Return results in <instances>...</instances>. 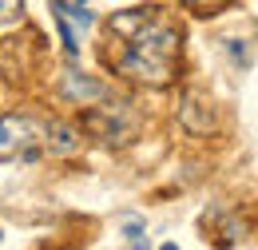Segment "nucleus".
Wrapping results in <instances>:
<instances>
[{
  "mask_svg": "<svg viewBox=\"0 0 258 250\" xmlns=\"http://www.w3.org/2000/svg\"><path fill=\"white\" fill-rule=\"evenodd\" d=\"M107 32L115 36L119 52L111 56L115 72H123L135 84H151L167 88L179 72V28L171 24V16L159 8H123L111 12Z\"/></svg>",
  "mask_w": 258,
  "mask_h": 250,
  "instance_id": "nucleus-1",
  "label": "nucleus"
},
{
  "mask_svg": "<svg viewBox=\"0 0 258 250\" xmlns=\"http://www.w3.org/2000/svg\"><path fill=\"white\" fill-rule=\"evenodd\" d=\"M84 127L96 135V139H103V143H127L131 139V131L135 127L123 119V107H92L88 115H84Z\"/></svg>",
  "mask_w": 258,
  "mask_h": 250,
  "instance_id": "nucleus-2",
  "label": "nucleus"
},
{
  "mask_svg": "<svg viewBox=\"0 0 258 250\" xmlns=\"http://www.w3.org/2000/svg\"><path fill=\"white\" fill-rule=\"evenodd\" d=\"M36 139V123L24 119V115H4L0 119V159L16 155L20 147H28Z\"/></svg>",
  "mask_w": 258,
  "mask_h": 250,
  "instance_id": "nucleus-3",
  "label": "nucleus"
},
{
  "mask_svg": "<svg viewBox=\"0 0 258 250\" xmlns=\"http://www.w3.org/2000/svg\"><path fill=\"white\" fill-rule=\"evenodd\" d=\"M60 92L68 99H76V103H99V99H107V88L99 84L96 76H84V72H64L60 76Z\"/></svg>",
  "mask_w": 258,
  "mask_h": 250,
  "instance_id": "nucleus-4",
  "label": "nucleus"
},
{
  "mask_svg": "<svg viewBox=\"0 0 258 250\" xmlns=\"http://www.w3.org/2000/svg\"><path fill=\"white\" fill-rule=\"evenodd\" d=\"M203 107H207V103H203L199 95H187V99H183V111H179V119H183V127H187V131H195V135H207V131H211V123H215L211 115H207V119L199 115Z\"/></svg>",
  "mask_w": 258,
  "mask_h": 250,
  "instance_id": "nucleus-5",
  "label": "nucleus"
},
{
  "mask_svg": "<svg viewBox=\"0 0 258 250\" xmlns=\"http://www.w3.org/2000/svg\"><path fill=\"white\" fill-rule=\"evenodd\" d=\"M48 151H56V155L80 151V135H76L68 123H52V127H48Z\"/></svg>",
  "mask_w": 258,
  "mask_h": 250,
  "instance_id": "nucleus-6",
  "label": "nucleus"
},
{
  "mask_svg": "<svg viewBox=\"0 0 258 250\" xmlns=\"http://www.w3.org/2000/svg\"><path fill=\"white\" fill-rule=\"evenodd\" d=\"M52 12H56V16H64L68 24H76V28H92V12H88L84 4H68V0H52Z\"/></svg>",
  "mask_w": 258,
  "mask_h": 250,
  "instance_id": "nucleus-7",
  "label": "nucleus"
},
{
  "mask_svg": "<svg viewBox=\"0 0 258 250\" xmlns=\"http://www.w3.org/2000/svg\"><path fill=\"white\" fill-rule=\"evenodd\" d=\"M52 20H56V32H60V40H64L68 56H76V52H80V44H76V28H72V24H68L64 16H56V12H52Z\"/></svg>",
  "mask_w": 258,
  "mask_h": 250,
  "instance_id": "nucleus-8",
  "label": "nucleus"
},
{
  "mask_svg": "<svg viewBox=\"0 0 258 250\" xmlns=\"http://www.w3.org/2000/svg\"><path fill=\"white\" fill-rule=\"evenodd\" d=\"M183 4H187L191 12H199V16H215V12H219V8H226L230 0H183Z\"/></svg>",
  "mask_w": 258,
  "mask_h": 250,
  "instance_id": "nucleus-9",
  "label": "nucleus"
},
{
  "mask_svg": "<svg viewBox=\"0 0 258 250\" xmlns=\"http://www.w3.org/2000/svg\"><path fill=\"white\" fill-rule=\"evenodd\" d=\"M226 48H230V56H234V64L238 68H250V48H246V40H226Z\"/></svg>",
  "mask_w": 258,
  "mask_h": 250,
  "instance_id": "nucleus-10",
  "label": "nucleus"
},
{
  "mask_svg": "<svg viewBox=\"0 0 258 250\" xmlns=\"http://www.w3.org/2000/svg\"><path fill=\"white\" fill-rule=\"evenodd\" d=\"M24 12V0H0V24H8V20H16Z\"/></svg>",
  "mask_w": 258,
  "mask_h": 250,
  "instance_id": "nucleus-11",
  "label": "nucleus"
},
{
  "mask_svg": "<svg viewBox=\"0 0 258 250\" xmlns=\"http://www.w3.org/2000/svg\"><path fill=\"white\" fill-rule=\"evenodd\" d=\"M123 238H127L131 246H147V234H143V222H127V226H123Z\"/></svg>",
  "mask_w": 258,
  "mask_h": 250,
  "instance_id": "nucleus-12",
  "label": "nucleus"
},
{
  "mask_svg": "<svg viewBox=\"0 0 258 250\" xmlns=\"http://www.w3.org/2000/svg\"><path fill=\"white\" fill-rule=\"evenodd\" d=\"M72 4H88V0H72Z\"/></svg>",
  "mask_w": 258,
  "mask_h": 250,
  "instance_id": "nucleus-13",
  "label": "nucleus"
},
{
  "mask_svg": "<svg viewBox=\"0 0 258 250\" xmlns=\"http://www.w3.org/2000/svg\"><path fill=\"white\" fill-rule=\"evenodd\" d=\"M0 238H4V234H0Z\"/></svg>",
  "mask_w": 258,
  "mask_h": 250,
  "instance_id": "nucleus-14",
  "label": "nucleus"
}]
</instances>
